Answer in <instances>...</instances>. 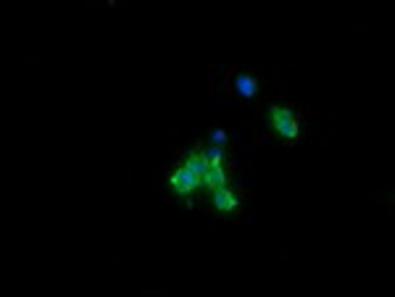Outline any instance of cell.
Returning a JSON list of instances; mask_svg holds the SVG:
<instances>
[{"mask_svg":"<svg viewBox=\"0 0 395 297\" xmlns=\"http://www.w3.org/2000/svg\"><path fill=\"white\" fill-rule=\"evenodd\" d=\"M209 198H211V205L219 210V213H235V210L240 208V200H237V195L230 187L209 189Z\"/></svg>","mask_w":395,"mask_h":297,"instance_id":"cell-3","label":"cell"},{"mask_svg":"<svg viewBox=\"0 0 395 297\" xmlns=\"http://www.w3.org/2000/svg\"><path fill=\"white\" fill-rule=\"evenodd\" d=\"M203 187L206 189L227 187V171H224V166H209V168H206V174H203Z\"/></svg>","mask_w":395,"mask_h":297,"instance_id":"cell-5","label":"cell"},{"mask_svg":"<svg viewBox=\"0 0 395 297\" xmlns=\"http://www.w3.org/2000/svg\"><path fill=\"white\" fill-rule=\"evenodd\" d=\"M166 184H169L172 195H176V198H193L198 192V187H203V179L198 174H193L190 168H185V166H176Z\"/></svg>","mask_w":395,"mask_h":297,"instance_id":"cell-2","label":"cell"},{"mask_svg":"<svg viewBox=\"0 0 395 297\" xmlns=\"http://www.w3.org/2000/svg\"><path fill=\"white\" fill-rule=\"evenodd\" d=\"M266 124L269 129L282 140V143H293L298 134H300V124H298L296 113L290 110V106H282V103H272L269 110H266Z\"/></svg>","mask_w":395,"mask_h":297,"instance_id":"cell-1","label":"cell"},{"mask_svg":"<svg viewBox=\"0 0 395 297\" xmlns=\"http://www.w3.org/2000/svg\"><path fill=\"white\" fill-rule=\"evenodd\" d=\"M258 87H261L258 79L253 77V74H248V71H237L235 79H232V92L242 100L256 98V95H258Z\"/></svg>","mask_w":395,"mask_h":297,"instance_id":"cell-4","label":"cell"},{"mask_svg":"<svg viewBox=\"0 0 395 297\" xmlns=\"http://www.w3.org/2000/svg\"><path fill=\"white\" fill-rule=\"evenodd\" d=\"M203 158H206L209 166H224V147L221 145H209L203 150Z\"/></svg>","mask_w":395,"mask_h":297,"instance_id":"cell-6","label":"cell"},{"mask_svg":"<svg viewBox=\"0 0 395 297\" xmlns=\"http://www.w3.org/2000/svg\"><path fill=\"white\" fill-rule=\"evenodd\" d=\"M209 140H211V145H221V147H224V143H227V132L216 126V129H211Z\"/></svg>","mask_w":395,"mask_h":297,"instance_id":"cell-7","label":"cell"}]
</instances>
